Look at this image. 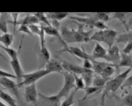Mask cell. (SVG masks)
<instances>
[{
	"label": "cell",
	"instance_id": "obj_19",
	"mask_svg": "<svg viewBox=\"0 0 132 106\" xmlns=\"http://www.w3.org/2000/svg\"><path fill=\"white\" fill-rule=\"evenodd\" d=\"M0 42L3 46L10 47L14 42V35L9 33H3L0 36Z\"/></svg>",
	"mask_w": 132,
	"mask_h": 106
},
{
	"label": "cell",
	"instance_id": "obj_16",
	"mask_svg": "<svg viewBox=\"0 0 132 106\" xmlns=\"http://www.w3.org/2000/svg\"><path fill=\"white\" fill-rule=\"evenodd\" d=\"M51 59V53L47 49L46 46H40V52H39V61H40V67L42 66H45L46 63Z\"/></svg>",
	"mask_w": 132,
	"mask_h": 106
},
{
	"label": "cell",
	"instance_id": "obj_45",
	"mask_svg": "<svg viewBox=\"0 0 132 106\" xmlns=\"http://www.w3.org/2000/svg\"><path fill=\"white\" fill-rule=\"evenodd\" d=\"M0 91H2V89H0Z\"/></svg>",
	"mask_w": 132,
	"mask_h": 106
},
{
	"label": "cell",
	"instance_id": "obj_24",
	"mask_svg": "<svg viewBox=\"0 0 132 106\" xmlns=\"http://www.w3.org/2000/svg\"><path fill=\"white\" fill-rule=\"evenodd\" d=\"M103 90V89L98 88V87H95L93 86H85L84 91H85V95H83V97L80 99V102H84L88 96H90L91 95H93L94 93H98L99 91Z\"/></svg>",
	"mask_w": 132,
	"mask_h": 106
},
{
	"label": "cell",
	"instance_id": "obj_34",
	"mask_svg": "<svg viewBox=\"0 0 132 106\" xmlns=\"http://www.w3.org/2000/svg\"><path fill=\"white\" fill-rule=\"evenodd\" d=\"M37 18L39 19V21L40 23H42L43 24H45L44 26H48V27H51L53 26L51 24V23L49 21V19L48 18V17L46 16V14H42V13H36V14H34Z\"/></svg>",
	"mask_w": 132,
	"mask_h": 106
},
{
	"label": "cell",
	"instance_id": "obj_5",
	"mask_svg": "<svg viewBox=\"0 0 132 106\" xmlns=\"http://www.w3.org/2000/svg\"><path fill=\"white\" fill-rule=\"evenodd\" d=\"M62 74L64 77V84H63V88L61 89L57 94L61 99H63V98L66 99L70 95V92L72 89L76 87L75 86V78H74V75L69 73V72L65 71V72H63Z\"/></svg>",
	"mask_w": 132,
	"mask_h": 106
},
{
	"label": "cell",
	"instance_id": "obj_43",
	"mask_svg": "<svg viewBox=\"0 0 132 106\" xmlns=\"http://www.w3.org/2000/svg\"><path fill=\"white\" fill-rule=\"evenodd\" d=\"M0 57H1L2 59H4L5 61H6V58H5V56H4L2 54V52H0Z\"/></svg>",
	"mask_w": 132,
	"mask_h": 106
},
{
	"label": "cell",
	"instance_id": "obj_12",
	"mask_svg": "<svg viewBox=\"0 0 132 106\" xmlns=\"http://www.w3.org/2000/svg\"><path fill=\"white\" fill-rule=\"evenodd\" d=\"M10 64L14 71V75L16 76V80H18V84H20L23 80V76L24 73H23L22 66L20 64L19 58L11 60Z\"/></svg>",
	"mask_w": 132,
	"mask_h": 106
},
{
	"label": "cell",
	"instance_id": "obj_23",
	"mask_svg": "<svg viewBox=\"0 0 132 106\" xmlns=\"http://www.w3.org/2000/svg\"><path fill=\"white\" fill-rule=\"evenodd\" d=\"M0 99H2L5 102H6L9 106H19L15 99L8 93H5L4 91H0Z\"/></svg>",
	"mask_w": 132,
	"mask_h": 106
},
{
	"label": "cell",
	"instance_id": "obj_26",
	"mask_svg": "<svg viewBox=\"0 0 132 106\" xmlns=\"http://www.w3.org/2000/svg\"><path fill=\"white\" fill-rule=\"evenodd\" d=\"M94 72L93 70H85V71L81 75L86 86H90L92 85L94 80Z\"/></svg>",
	"mask_w": 132,
	"mask_h": 106
},
{
	"label": "cell",
	"instance_id": "obj_39",
	"mask_svg": "<svg viewBox=\"0 0 132 106\" xmlns=\"http://www.w3.org/2000/svg\"><path fill=\"white\" fill-rule=\"evenodd\" d=\"M82 67L86 70H93V64L91 60H83Z\"/></svg>",
	"mask_w": 132,
	"mask_h": 106
},
{
	"label": "cell",
	"instance_id": "obj_11",
	"mask_svg": "<svg viewBox=\"0 0 132 106\" xmlns=\"http://www.w3.org/2000/svg\"><path fill=\"white\" fill-rule=\"evenodd\" d=\"M41 99V104L42 106H61V99L58 94L53 95H45L39 93Z\"/></svg>",
	"mask_w": 132,
	"mask_h": 106
},
{
	"label": "cell",
	"instance_id": "obj_33",
	"mask_svg": "<svg viewBox=\"0 0 132 106\" xmlns=\"http://www.w3.org/2000/svg\"><path fill=\"white\" fill-rule=\"evenodd\" d=\"M76 89H75L74 91H72L70 95H69L67 98H66L62 102H61V106H72L74 103V96L76 93Z\"/></svg>",
	"mask_w": 132,
	"mask_h": 106
},
{
	"label": "cell",
	"instance_id": "obj_40",
	"mask_svg": "<svg viewBox=\"0 0 132 106\" xmlns=\"http://www.w3.org/2000/svg\"><path fill=\"white\" fill-rule=\"evenodd\" d=\"M131 52H132V41H130V42H128L127 44H126L125 47L124 48V49H123V51H122V53L126 54V55H130Z\"/></svg>",
	"mask_w": 132,
	"mask_h": 106
},
{
	"label": "cell",
	"instance_id": "obj_1",
	"mask_svg": "<svg viewBox=\"0 0 132 106\" xmlns=\"http://www.w3.org/2000/svg\"><path fill=\"white\" fill-rule=\"evenodd\" d=\"M92 30L85 31L84 30L83 24H78V29H70L64 26L61 28V36L64 42L67 43L71 42H88L90 41L92 36Z\"/></svg>",
	"mask_w": 132,
	"mask_h": 106
},
{
	"label": "cell",
	"instance_id": "obj_38",
	"mask_svg": "<svg viewBox=\"0 0 132 106\" xmlns=\"http://www.w3.org/2000/svg\"><path fill=\"white\" fill-rule=\"evenodd\" d=\"M128 87H132V74L126 78L125 81L122 84L121 89H125V88H128Z\"/></svg>",
	"mask_w": 132,
	"mask_h": 106
},
{
	"label": "cell",
	"instance_id": "obj_21",
	"mask_svg": "<svg viewBox=\"0 0 132 106\" xmlns=\"http://www.w3.org/2000/svg\"><path fill=\"white\" fill-rule=\"evenodd\" d=\"M121 67H127L128 68H132V56L131 55L121 54V60L119 64V68Z\"/></svg>",
	"mask_w": 132,
	"mask_h": 106
},
{
	"label": "cell",
	"instance_id": "obj_2",
	"mask_svg": "<svg viewBox=\"0 0 132 106\" xmlns=\"http://www.w3.org/2000/svg\"><path fill=\"white\" fill-rule=\"evenodd\" d=\"M132 68H128L124 72L119 74L115 77L111 78L104 86V89H103V93L101 96V104L102 106L105 105V99L106 96L110 93H116L119 88L122 87V84L125 81L126 78L128 77L129 73L131 71Z\"/></svg>",
	"mask_w": 132,
	"mask_h": 106
},
{
	"label": "cell",
	"instance_id": "obj_7",
	"mask_svg": "<svg viewBox=\"0 0 132 106\" xmlns=\"http://www.w3.org/2000/svg\"><path fill=\"white\" fill-rule=\"evenodd\" d=\"M0 85H2L3 87L7 89L11 93L14 95L18 101L22 102V99L20 96V92H19V87L17 83H15L13 80L10 78H0Z\"/></svg>",
	"mask_w": 132,
	"mask_h": 106
},
{
	"label": "cell",
	"instance_id": "obj_18",
	"mask_svg": "<svg viewBox=\"0 0 132 106\" xmlns=\"http://www.w3.org/2000/svg\"><path fill=\"white\" fill-rule=\"evenodd\" d=\"M40 22L39 21V19L37 18V17L35 14H27L25 18H23V20L20 21H18V24H24V25H27L30 26L32 24H39Z\"/></svg>",
	"mask_w": 132,
	"mask_h": 106
},
{
	"label": "cell",
	"instance_id": "obj_10",
	"mask_svg": "<svg viewBox=\"0 0 132 106\" xmlns=\"http://www.w3.org/2000/svg\"><path fill=\"white\" fill-rule=\"evenodd\" d=\"M61 62L62 64L63 70H65L67 72H69L72 74H76L81 76L86 69H85L82 66H79L78 64H73L67 60H61Z\"/></svg>",
	"mask_w": 132,
	"mask_h": 106
},
{
	"label": "cell",
	"instance_id": "obj_31",
	"mask_svg": "<svg viewBox=\"0 0 132 106\" xmlns=\"http://www.w3.org/2000/svg\"><path fill=\"white\" fill-rule=\"evenodd\" d=\"M0 48L2 49L5 52L9 55V56L11 58V59H14V58H18V55H19V52L15 50L13 48H11V47H5V46H3L2 45H0Z\"/></svg>",
	"mask_w": 132,
	"mask_h": 106
},
{
	"label": "cell",
	"instance_id": "obj_28",
	"mask_svg": "<svg viewBox=\"0 0 132 106\" xmlns=\"http://www.w3.org/2000/svg\"><path fill=\"white\" fill-rule=\"evenodd\" d=\"M68 14L67 13H53V14H47L46 16L49 20H51L53 22H59L64 20L68 17Z\"/></svg>",
	"mask_w": 132,
	"mask_h": 106
},
{
	"label": "cell",
	"instance_id": "obj_32",
	"mask_svg": "<svg viewBox=\"0 0 132 106\" xmlns=\"http://www.w3.org/2000/svg\"><path fill=\"white\" fill-rule=\"evenodd\" d=\"M74 75V78H75V86H76V89L79 90V89H85V81L82 78L81 76L79 75H76V74H73Z\"/></svg>",
	"mask_w": 132,
	"mask_h": 106
},
{
	"label": "cell",
	"instance_id": "obj_9",
	"mask_svg": "<svg viewBox=\"0 0 132 106\" xmlns=\"http://www.w3.org/2000/svg\"><path fill=\"white\" fill-rule=\"evenodd\" d=\"M59 52H68L74 55L75 57L81 58L83 60H91V61L94 60L91 55L88 54L85 51L81 49V48L76 46H68L67 48H63L59 51Z\"/></svg>",
	"mask_w": 132,
	"mask_h": 106
},
{
	"label": "cell",
	"instance_id": "obj_14",
	"mask_svg": "<svg viewBox=\"0 0 132 106\" xmlns=\"http://www.w3.org/2000/svg\"><path fill=\"white\" fill-rule=\"evenodd\" d=\"M91 55H92V58L94 60L103 59V60H105V62H106V60H107V50L100 43L97 42Z\"/></svg>",
	"mask_w": 132,
	"mask_h": 106
},
{
	"label": "cell",
	"instance_id": "obj_15",
	"mask_svg": "<svg viewBox=\"0 0 132 106\" xmlns=\"http://www.w3.org/2000/svg\"><path fill=\"white\" fill-rule=\"evenodd\" d=\"M43 27V29H44V31H45V33L46 35H48V36H54L56 37L60 42L62 44V46L64 47V48H67L68 47L67 44L66 42H64V40H63L62 36H61V32L58 31V29L54 26H51V27H48V26H44L42 25Z\"/></svg>",
	"mask_w": 132,
	"mask_h": 106
},
{
	"label": "cell",
	"instance_id": "obj_17",
	"mask_svg": "<svg viewBox=\"0 0 132 106\" xmlns=\"http://www.w3.org/2000/svg\"><path fill=\"white\" fill-rule=\"evenodd\" d=\"M92 64H93V71L97 75H100L101 74L103 70L106 67L111 64V63H109L106 62H99V61H96V60H93Z\"/></svg>",
	"mask_w": 132,
	"mask_h": 106
},
{
	"label": "cell",
	"instance_id": "obj_35",
	"mask_svg": "<svg viewBox=\"0 0 132 106\" xmlns=\"http://www.w3.org/2000/svg\"><path fill=\"white\" fill-rule=\"evenodd\" d=\"M29 28L30 30L31 33L32 34H36L39 36L41 31H42V26L37 25V24H32L29 26Z\"/></svg>",
	"mask_w": 132,
	"mask_h": 106
},
{
	"label": "cell",
	"instance_id": "obj_22",
	"mask_svg": "<svg viewBox=\"0 0 132 106\" xmlns=\"http://www.w3.org/2000/svg\"><path fill=\"white\" fill-rule=\"evenodd\" d=\"M110 79H106L104 78L100 75H97L95 77H94V80L92 82V86H95V87H98L103 89V87L105 86L106 84L110 80Z\"/></svg>",
	"mask_w": 132,
	"mask_h": 106
},
{
	"label": "cell",
	"instance_id": "obj_41",
	"mask_svg": "<svg viewBox=\"0 0 132 106\" xmlns=\"http://www.w3.org/2000/svg\"><path fill=\"white\" fill-rule=\"evenodd\" d=\"M19 15H20L19 14H11V16L12 18H13V21H9V23L13 24V25H14V31L16 30V25H17L18 23V18Z\"/></svg>",
	"mask_w": 132,
	"mask_h": 106
},
{
	"label": "cell",
	"instance_id": "obj_30",
	"mask_svg": "<svg viewBox=\"0 0 132 106\" xmlns=\"http://www.w3.org/2000/svg\"><path fill=\"white\" fill-rule=\"evenodd\" d=\"M130 41H132V31H129L127 33L120 34L116 38L117 42H126L128 43Z\"/></svg>",
	"mask_w": 132,
	"mask_h": 106
},
{
	"label": "cell",
	"instance_id": "obj_13",
	"mask_svg": "<svg viewBox=\"0 0 132 106\" xmlns=\"http://www.w3.org/2000/svg\"><path fill=\"white\" fill-rule=\"evenodd\" d=\"M45 67V69L47 70L50 74L54 73V72L61 74L63 72V68L61 61L57 59H54V58L50 59V61H48L46 63Z\"/></svg>",
	"mask_w": 132,
	"mask_h": 106
},
{
	"label": "cell",
	"instance_id": "obj_25",
	"mask_svg": "<svg viewBox=\"0 0 132 106\" xmlns=\"http://www.w3.org/2000/svg\"><path fill=\"white\" fill-rule=\"evenodd\" d=\"M127 14H124V13H116V14H113L112 16V19L113 18H116L117 20L120 21L123 24V26L125 27L126 31L128 32L130 31L128 26V18H127Z\"/></svg>",
	"mask_w": 132,
	"mask_h": 106
},
{
	"label": "cell",
	"instance_id": "obj_3",
	"mask_svg": "<svg viewBox=\"0 0 132 106\" xmlns=\"http://www.w3.org/2000/svg\"><path fill=\"white\" fill-rule=\"evenodd\" d=\"M117 32L112 29H106L103 31H98L94 32L90 38V41H96L105 43L109 49L114 46V42L116 41Z\"/></svg>",
	"mask_w": 132,
	"mask_h": 106
},
{
	"label": "cell",
	"instance_id": "obj_29",
	"mask_svg": "<svg viewBox=\"0 0 132 106\" xmlns=\"http://www.w3.org/2000/svg\"><path fill=\"white\" fill-rule=\"evenodd\" d=\"M8 14H0V31L3 33H8Z\"/></svg>",
	"mask_w": 132,
	"mask_h": 106
},
{
	"label": "cell",
	"instance_id": "obj_44",
	"mask_svg": "<svg viewBox=\"0 0 132 106\" xmlns=\"http://www.w3.org/2000/svg\"><path fill=\"white\" fill-rule=\"evenodd\" d=\"M0 106H7L5 103H3L1 100H0Z\"/></svg>",
	"mask_w": 132,
	"mask_h": 106
},
{
	"label": "cell",
	"instance_id": "obj_42",
	"mask_svg": "<svg viewBox=\"0 0 132 106\" xmlns=\"http://www.w3.org/2000/svg\"><path fill=\"white\" fill-rule=\"evenodd\" d=\"M128 26L130 29V27H132V14L130 16V18L128 19Z\"/></svg>",
	"mask_w": 132,
	"mask_h": 106
},
{
	"label": "cell",
	"instance_id": "obj_36",
	"mask_svg": "<svg viewBox=\"0 0 132 106\" xmlns=\"http://www.w3.org/2000/svg\"><path fill=\"white\" fill-rule=\"evenodd\" d=\"M18 32H20V33H26V34H28L30 36L32 35V33H31L30 30L29 28V26L24 25V24H20L19 28H18Z\"/></svg>",
	"mask_w": 132,
	"mask_h": 106
},
{
	"label": "cell",
	"instance_id": "obj_4",
	"mask_svg": "<svg viewBox=\"0 0 132 106\" xmlns=\"http://www.w3.org/2000/svg\"><path fill=\"white\" fill-rule=\"evenodd\" d=\"M50 73L45 70V69H39L38 71L28 73V74H24L23 76V80L20 84H18V87H23V86H27L30 85L36 84L38 80H39L42 77L47 76Z\"/></svg>",
	"mask_w": 132,
	"mask_h": 106
},
{
	"label": "cell",
	"instance_id": "obj_6",
	"mask_svg": "<svg viewBox=\"0 0 132 106\" xmlns=\"http://www.w3.org/2000/svg\"><path fill=\"white\" fill-rule=\"evenodd\" d=\"M38 90L36 84L30 85L25 87L24 99L27 103H32L35 106H39L38 102Z\"/></svg>",
	"mask_w": 132,
	"mask_h": 106
},
{
	"label": "cell",
	"instance_id": "obj_8",
	"mask_svg": "<svg viewBox=\"0 0 132 106\" xmlns=\"http://www.w3.org/2000/svg\"><path fill=\"white\" fill-rule=\"evenodd\" d=\"M121 60V54L119 52V48L118 46L114 45L107 50V60L106 62L111 63L116 67L117 72L119 71V64Z\"/></svg>",
	"mask_w": 132,
	"mask_h": 106
},
{
	"label": "cell",
	"instance_id": "obj_27",
	"mask_svg": "<svg viewBox=\"0 0 132 106\" xmlns=\"http://www.w3.org/2000/svg\"><path fill=\"white\" fill-rule=\"evenodd\" d=\"M117 106H132V90L122 98L119 99Z\"/></svg>",
	"mask_w": 132,
	"mask_h": 106
},
{
	"label": "cell",
	"instance_id": "obj_37",
	"mask_svg": "<svg viewBox=\"0 0 132 106\" xmlns=\"http://www.w3.org/2000/svg\"><path fill=\"white\" fill-rule=\"evenodd\" d=\"M4 77L10 78V79H16V76L14 74H11L9 72L5 71L0 69V78H4Z\"/></svg>",
	"mask_w": 132,
	"mask_h": 106
},
{
	"label": "cell",
	"instance_id": "obj_20",
	"mask_svg": "<svg viewBox=\"0 0 132 106\" xmlns=\"http://www.w3.org/2000/svg\"><path fill=\"white\" fill-rule=\"evenodd\" d=\"M117 72L116 71V67L114 65V64H110L109 66L106 67L103 71L101 72V74H100V76H101L104 78H106V79H111L112 77L114 75V74Z\"/></svg>",
	"mask_w": 132,
	"mask_h": 106
}]
</instances>
